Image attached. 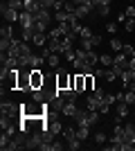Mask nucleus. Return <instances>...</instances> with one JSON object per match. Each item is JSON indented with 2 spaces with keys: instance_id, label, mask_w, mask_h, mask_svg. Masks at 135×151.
Returning a JSON list of instances; mask_svg holds the SVG:
<instances>
[{
  "instance_id": "obj_25",
  "label": "nucleus",
  "mask_w": 135,
  "mask_h": 151,
  "mask_svg": "<svg viewBox=\"0 0 135 151\" xmlns=\"http://www.w3.org/2000/svg\"><path fill=\"white\" fill-rule=\"evenodd\" d=\"M41 7H45V9H54V5H56V0H39Z\"/></svg>"
},
{
  "instance_id": "obj_14",
  "label": "nucleus",
  "mask_w": 135,
  "mask_h": 151,
  "mask_svg": "<svg viewBox=\"0 0 135 151\" xmlns=\"http://www.w3.org/2000/svg\"><path fill=\"white\" fill-rule=\"evenodd\" d=\"M113 63H115V57H113V54H99V65L108 68V65H113Z\"/></svg>"
},
{
  "instance_id": "obj_1",
  "label": "nucleus",
  "mask_w": 135,
  "mask_h": 151,
  "mask_svg": "<svg viewBox=\"0 0 135 151\" xmlns=\"http://www.w3.org/2000/svg\"><path fill=\"white\" fill-rule=\"evenodd\" d=\"M20 115L27 117H45L47 115V104H39V101H23L20 104Z\"/></svg>"
},
{
  "instance_id": "obj_31",
  "label": "nucleus",
  "mask_w": 135,
  "mask_h": 151,
  "mask_svg": "<svg viewBox=\"0 0 135 151\" xmlns=\"http://www.w3.org/2000/svg\"><path fill=\"white\" fill-rule=\"evenodd\" d=\"M97 2H99V5H110L113 0H97Z\"/></svg>"
},
{
  "instance_id": "obj_26",
  "label": "nucleus",
  "mask_w": 135,
  "mask_h": 151,
  "mask_svg": "<svg viewBox=\"0 0 135 151\" xmlns=\"http://www.w3.org/2000/svg\"><path fill=\"white\" fill-rule=\"evenodd\" d=\"M124 14H126L129 18H135V5H133V2H131V5L126 7V9H124Z\"/></svg>"
},
{
  "instance_id": "obj_29",
  "label": "nucleus",
  "mask_w": 135,
  "mask_h": 151,
  "mask_svg": "<svg viewBox=\"0 0 135 151\" xmlns=\"http://www.w3.org/2000/svg\"><path fill=\"white\" fill-rule=\"evenodd\" d=\"M126 20H129V16H126V14H117V23H126Z\"/></svg>"
},
{
  "instance_id": "obj_27",
  "label": "nucleus",
  "mask_w": 135,
  "mask_h": 151,
  "mask_svg": "<svg viewBox=\"0 0 135 151\" xmlns=\"http://www.w3.org/2000/svg\"><path fill=\"white\" fill-rule=\"evenodd\" d=\"M106 32L115 36V34H117V23H108V25H106Z\"/></svg>"
},
{
  "instance_id": "obj_4",
  "label": "nucleus",
  "mask_w": 135,
  "mask_h": 151,
  "mask_svg": "<svg viewBox=\"0 0 135 151\" xmlns=\"http://www.w3.org/2000/svg\"><path fill=\"white\" fill-rule=\"evenodd\" d=\"M54 75H56V88L59 90H68L70 88V72H68L65 68H56Z\"/></svg>"
},
{
  "instance_id": "obj_2",
  "label": "nucleus",
  "mask_w": 135,
  "mask_h": 151,
  "mask_svg": "<svg viewBox=\"0 0 135 151\" xmlns=\"http://www.w3.org/2000/svg\"><path fill=\"white\" fill-rule=\"evenodd\" d=\"M61 135H63V140H65V145H68V149L77 151L79 147H81V140L77 138V124H74V126H63Z\"/></svg>"
},
{
  "instance_id": "obj_9",
  "label": "nucleus",
  "mask_w": 135,
  "mask_h": 151,
  "mask_svg": "<svg viewBox=\"0 0 135 151\" xmlns=\"http://www.w3.org/2000/svg\"><path fill=\"white\" fill-rule=\"evenodd\" d=\"M77 111H79V106L74 104V99H68V101H65V106H63V111H61V115H65V117H74Z\"/></svg>"
},
{
  "instance_id": "obj_16",
  "label": "nucleus",
  "mask_w": 135,
  "mask_h": 151,
  "mask_svg": "<svg viewBox=\"0 0 135 151\" xmlns=\"http://www.w3.org/2000/svg\"><path fill=\"white\" fill-rule=\"evenodd\" d=\"M59 57H61V54H59V52H52L50 57L45 59V63H47V65H50V68H54V70H56V68H59Z\"/></svg>"
},
{
  "instance_id": "obj_28",
  "label": "nucleus",
  "mask_w": 135,
  "mask_h": 151,
  "mask_svg": "<svg viewBox=\"0 0 135 151\" xmlns=\"http://www.w3.org/2000/svg\"><path fill=\"white\" fill-rule=\"evenodd\" d=\"M124 27H126V32H133L135 29V18H129L126 23H124Z\"/></svg>"
},
{
  "instance_id": "obj_22",
  "label": "nucleus",
  "mask_w": 135,
  "mask_h": 151,
  "mask_svg": "<svg viewBox=\"0 0 135 151\" xmlns=\"http://www.w3.org/2000/svg\"><path fill=\"white\" fill-rule=\"evenodd\" d=\"M88 63H90V65H95V68L99 65V54H97L95 50H90V52H88Z\"/></svg>"
},
{
  "instance_id": "obj_30",
  "label": "nucleus",
  "mask_w": 135,
  "mask_h": 151,
  "mask_svg": "<svg viewBox=\"0 0 135 151\" xmlns=\"http://www.w3.org/2000/svg\"><path fill=\"white\" fill-rule=\"evenodd\" d=\"M99 43H101V36H97V34H95V36H92V45H99Z\"/></svg>"
},
{
  "instance_id": "obj_5",
  "label": "nucleus",
  "mask_w": 135,
  "mask_h": 151,
  "mask_svg": "<svg viewBox=\"0 0 135 151\" xmlns=\"http://www.w3.org/2000/svg\"><path fill=\"white\" fill-rule=\"evenodd\" d=\"M0 113H2V115H7V117H20V104L16 106L14 101L2 99V104H0Z\"/></svg>"
},
{
  "instance_id": "obj_13",
  "label": "nucleus",
  "mask_w": 135,
  "mask_h": 151,
  "mask_svg": "<svg viewBox=\"0 0 135 151\" xmlns=\"http://www.w3.org/2000/svg\"><path fill=\"white\" fill-rule=\"evenodd\" d=\"M99 120H101V113H99V111H88V124L90 126H97Z\"/></svg>"
},
{
  "instance_id": "obj_8",
  "label": "nucleus",
  "mask_w": 135,
  "mask_h": 151,
  "mask_svg": "<svg viewBox=\"0 0 135 151\" xmlns=\"http://www.w3.org/2000/svg\"><path fill=\"white\" fill-rule=\"evenodd\" d=\"M18 23H20V27H34V25H36V16H34L32 12H25V9H23Z\"/></svg>"
},
{
  "instance_id": "obj_32",
  "label": "nucleus",
  "mask_w": 135,
  "mask_h": 151,
  "mask_svg": "<svg viewBox=\"0 0 135 151\" xmlns=\"http://www.w3.org/2000/svg\"><path fill=\"white\" fill-rule=\"evenodd\" d=\"M133 5H135V0H133Z\"/></svg>"
},
{
  "instance_id": "obj_12",
  "label": "nucleus",
  "mask_w": 135,
  "mask_h": 151,
  "mask_svg": "<svg viewBox=\"0 0 135 151\" xmlns=\"http://www.w3.org/2000/svg\"><path fill=\"white\" fill-rule=\"evenodd\" d=\"M90 135V126L88 124H77V138L81 140V142H86Z\"/></svg>"
},
{
  "instance_id": "obj_10",
  "label": "nucleus",
  "mask_w": 135,
  "mask_h": 151,
  "mask_svg": "<svg viewBox=\"0 0 135 151\" xmlns=\"http://www.w3.org/2000/svg\"><path fill=\"white\" fill-rule=\"evenodd\" d=\"M115 113L119 115V117H129V113H131V104H126L124 99H119L115 104Z\"/></svg>"
},
{
  "instance_id": "obj_21",
  "label": "nucleus",
  "mask_w": 135,
  "mask_h": 151,
  "mask_svg": "<svg viewBox=\"0 0 135 151\" xmlns=\"http://www.w3.org/2000/svg\"><path fill=\"white\" fill-rule=\"evenodd\" d=\"M95 14H97V16H108V14H110V5H99V2H97Z\"/></svg>"
},
{
  "instance_id": "obj_23",
  "label": "nucleus",
  "mask_w": 135,
  "mask_h": 151,
  "mask_svg": "<svg viewBox=\"0 0 135 151\" xmlns=\"http://www.w3.org/2000/svg\"><path fill=\"white\" fill-rule=\"evenodd\" d=\"M124 101L131 104V106H135V93L133 90H126V93H124Z\"/></svg>"
},
{
  "instance_id": "obj_11",
  "label": "nucleus",
  "mask_w": 135,
  "mask_h": 151,
  "mask_svg": "<svg viewBox=\"0 0 135 151\" xmlns=\"http://www.w3.org/2000/svg\"><path fill=\"white\" fill-rule=\"evenodd\" d=\"M23 9H25V12L36 14L41 9V2H39V0H23Z\"/></svg>"
},
{
  "instance_id": "obj_6",
  "label": "nucleus",
  "mask_w": 135,
  "mask_h": 151,
  "mask_svg": "<svg viewBox=\"0 0 135 151\" xmlns=\"http://www.w3.org/2000/svg\"><path fill=\"white\" fill-rule=\"evenodd\" d=\"M29 81H32V88H34V90L43 88V83H45L43 70H41V68H29Z\"/></svg>"
},
{
  "instance_id": "obj_17",
  "label": "nucleus",
  "mask_w": 135,
  "mask_h": 151,
  "mask_svg": "<svg viewBox=\"0 0 135 151\" xmlns=\"http://www.w3.org/2000/svg\"><path fill=\"white\" fill-rule=\"evenodd\" d=\"M92 29L90 27H81V32H79V41H92Z\"/></svg>"
},
{
  "instance_id": "obj_24",
  "label": "nucleus",
  "mask_w": 135,
  "mask_h": 151,
  "mask_svg": "<svg viewBox=\"0 0 135 151\" xmlns=\"http://www.w3.org/2000/svg\"><path fill=\"white\" fill-rule=\"evenodd\" d=\"M7 5L14 7V9H18V12H23V0H7Z\"/></svg>"
},
{
  "instance_id": "obj_19",
  "label": "nucleus",
  "mask_w": 135,
  "mask_h": 151,
  "mask_svg": "<svg viewBox=\"0 0 135 151\" xmlns=\"http://www.w3.org/2000/svg\"><path fill=\"white\" fill-rule=\"evenodd\" d=\"M110 50H113V52H122L124 50V43L117 36H113V38H110Z\"/></svg>"
},
{
  "instance_id": "obj_7",
  "label": "nucleus",
  "mask_w": 135,
  "mask_h": 151,
  "mask_svg": "<svg viewBox=\"0 0 135 151\" xmlns=\"http://www.w3.org/2000/svg\"><path fill=\"white\" fill-rule=\"evenodd\" d=\"M0 12H2L5 23H16V20L20 18V12H18V9H14V7H9L7 2H2V5H0Z\"/></svg>"
},
{
  "instance_id": "obj_18",
  "label": "nucleus",
  "mask_w": 135,
  "mask_h": 151,
  "mask_svg": "<svg viewBox=\"0 0 135 151\" xmlns=\"http://www.w3.org/2000/svg\"><path fill=\"white\" fill-rule=\"evenodd\" d=\"M97 86H95V72H90V75H86V90L88 93H92Z\"/></svg>"
},
{
  "instance_id": "obj_15",
  "label": "nucleus",
  "mask_w": 135,
  "mask_h": 151,
  "mask_svg": "<svg viewBox=\"0 0 135 151\" xmlns=\"http://www.w3.org/2000/svg\"><path fill=\"white\" fill-rule=\"evenodd\" d=\"M32 43L36 45V47H43V45L47 43V36H45L43 32H39V34H34V38H32Z\"/></svg>"
},
{
  "instance_id": "obj_3",
  "label": "nucleus",
  "mask_w": 135,
  "mask_h": 151,
  "mask_svg": "<svg viewBox=\"0 0 135 151\" xmlns=\"http://www.w3.org/2000/svg\"><path fill=\"white\" fill-rule=\"evenodd\" d=\"M16 90H23V93H34L32 81H29V68H20L18 70V86Z\"/></svg>"
},
{
  "instance_id": "obj_20",
  "label": "nucleus",
  "mask_w": 135,
  "mask_h": 151,
  "mask_svg": "<svg viewBox=\"0 0 135 151\" xmlns=\"http://www.w3.org/2000/svg\"><path fill=\"white\" fill-rule=\"evenodd\" d=\"M108 135H106V131H97L95 133V145H106V142H108Z\"/></svg>"
}]
</instances>
